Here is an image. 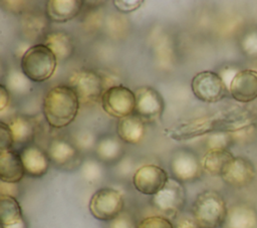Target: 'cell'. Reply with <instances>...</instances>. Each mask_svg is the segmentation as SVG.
Here are the masks:
<instances>
[{
	"instance_id": "6da1fadb",
	"label": "cell",
	"mask_w": 257,
	"mask_h": 228,
	"mask_svg": "<svg viewBox=\"0 0 257 228\" xmlns=\"http://www.w3.org/2000/svg\"><path fill=\"white\" fill-rule=\"evenodd\" d=\"M79 106L80 101L74 90L68 84H57L46 92L42 111L50 127L62 129L75 120Z\"/></svg>"
},
{
	"instance_id": "7a4b0ae2",
	"label": "cell",
	"mask_w": 257,
	"mask_h": 228,
	"mask_svg": "<svg viewBox=\"0 0 257 228\" xmlns=\"http://www.w3.org/2000/svg\"><path fill=\"white\" fill-rule=\"evenodd\" d=\"M228 207L224 197L215 190H205L198 194L192 214L201 228H221Z\"/></svg>"
},
{
	"instance_id": "3957f363",
	"label": "cell",
	"mask_w": 257,
	"mask_h": 228,
	"mask_svg": "<svg viewBox=\"0 0 257 228\" xmlns=\"http://www.w3.org/2000/svg\"><path fill=\"white\" fill-rule=\"evenodd\" d=\"M57 58L43 43L31 45L20 59V68L33 82L48 80L55 72Z\"/></svg>"
},
{
	"instance_id": "277c9868",
	"label": "cell",
	"mask_w": 257,
	"mask_h": 228,
	"mask_svg": "<svg viewBox=\"0 0 257 228\" xmlns=\"http://www.w3.org/2000/svg\"><path fill=\"white\" fill-rule=\"evenodd\" d=\"M219 131L229 132L226 113L194 118L167 129L165 134L172 140L186 141Z\"/></svg>"
},
{
	"instance_id": "5b68a950",
	"label": "cell",
	"mask_w": 257,
	"mask_h": 228,
	"mask_svg": "<svg viewBox=\"0 0 257 228\" xmlns=\"http://www.w3.org/2000/svg\"><path fill=\"white\" fill-rule=\"evenodd\" d=\"M68 85L76 93L80 104H93L100 101L106 89L101 73L90 68L75 70L69 76Z\"/></svg>"
},
{
	"instance_id": "8992f818",
	"label": "cell",
	"mask_w": 257,
	"mask_h": 228,
	"mask_svg": "<svg viewBox=\"0 0 257 228\" xmlns=\"http://www.w3.org/2000/svg\"><path fill=\"white\" fill-rule=\"evenodd\" d=\"M186 199V189L183 183L170 177L165 187L152 196L151 204L162 216L175 220L183 212Z\"/></svg>"
},
{
	"instance_id": "52a82bcc",
	"label": "cell",
	"mask_w": 257,
	"mask_h": 228,
	"mask_svg": "<svg viewBox=\"0 0 257 228\" xmlns=\"http://www.w3.org/2000/svg\"><path fill=\"white\" fill-rule=\"evenodd\" d=\"M124 200L121 193L110 187L96 190L88 203L90 214L97 220L108 222L123 211Z\"/></svg>"
},
{
	"instance_id": "ba28073f",
	"label": "cell",
	"mask_w": 257,
	"mask_h": 228,
	"mask_svg": "<svg viewBox=\"0 0 257 228\" xmlns=\"http://www.w3.org/2000/svg\"><path fill=\"white\" fill-rule=\"evenodd\" d=\"M100 103L102 109L108 116L118 120L125 118L135 112V91L120 83L113 85L104 90Z\"/></svg>"
},
{
	"instance_id": "9c48e42d",
	"label": "cell",
	"mask_w": 257,
	"mask_h": 228,
	"mask_svg": "<svg viewBox=\"0 0 257 228\" xmlns=\"http://www.w3.org/2000/svg\"><path fill=\"white\" fill-rule=\"evenodd\" d=\"M170 170L173 178L181 183L197 181L203 174L201 159L192 150L181 148L173 152L170 160Z\"/></svg>"
},
{
	"instance_id": "30bf717a",
	"label": "cell",
	"mask_w": 257,
	"mask_h": 228,
	"mask_svg": "<svg viewBox=\"0 0 257 228\" xmlns=\"http://www.w3.org/2000/svg\"><path fill=\"white\" fill-rule=\"evenodd\" d=\"M191 88L198 99L208 103L220 101L229 91L221 76L211 70L195 74L191 81Z\"/></svg>"
},
{
	"instance_id": "8fae6325",
	"label": "cell",
	"mask_w": 257,
	"mask_h": 228,
	"mask_svg": "<svg viewBox=\"0 0 257 228\" xmlns=\"http://www.w3.org/2000/svg\"><path fill=\"white\" fill-rule=\"evenodd\" d=\"M136 107L135 115L146 124L159 120L165 109V101L162 94L150 85H143L135 90Z\"/></svg>"
},
{
	"instance_id": "7c38bea8",
	"label": "cell",
	"mask_w": 257,
	"mask_h": 228,
	"mask_svg": "<svg viewBox=\"0 0 257 228\" xmlns=\"http://www.w3.org/2000/svg\"><path fill=\"white\" fill-rule=\"evenodd\" d=\"M169 178L168 173L162 167L155 164H147L135 171L133 184L138 192L154 196L165 187Z\"/></svg>"
},
{
	"instance_id": "4fadbf2b",
	"label": "cell",
	"mask_w": 257,
	"mask_h": 228,
	"mask_svg": "<svg viewBox=\"0 0 257 228\" xmlns=\"http://www.w3.org/2000/svg\"><path fill=\"white\" fill-rule=\"evenodd\" d=\"M47 154L50 162L56 167L69 170L81 165L79 160L80 152L76 147L67 140L61 138L52 139L47 147Z\"/></svg>"
},
{
	"instance_id": "5bb4252c",
	"label": "cell",
	"mask_w": 257,
	"mask_h": 228,
	"mask_svg": "<svg viewBox=\"0 0 257 228\" xmlns=\"http://www.w3.org/2000/svg\"><path fill=\"white\" fill-rule=\"evenodd\" d=\"M255 177V166L245 157H234L221 176L227 185L234 188L247 187L254 181Z\"/></svg>"
},
{
	"instance_id": "9a60e30c",
	"label": "cell",
	"mask_w": 257,
	"mask_h": 228,
	"mask_svg": "<svg viewBox=\"0 0 257 228\" xmlns=\"http://www.w3.org/2000/svg\"><path fill=\"white\" fill-rule=\"evenodd\" d=\"M229 92L240 102H250L257 98V70L242 69L233 78Z\"/></svg>"
},
{
	"instance_id": "2e32d148",
	"label": "cell",
	"mask_w": 257,
	"mask_h": 228,
	"mask_svg": "<svg viewBox=\"0 0 257 228\" xmlns=\"http://www.w3.org/2000/svg\"><path fill=\"white\" fill-rule=\"evenodd\" d=\"M20 157L25 175L33 178L44 176L51 163L47 152L36 145L25 146L20 152Z\"/></svg>"
},
{
	"instance_id": "e0dca14e",
	"label": "cell",
	"mask_w": 257,
	"mask_h": 228,
	"mask_svg": "<svg viewBox=\"0 0 257 228\" xmlns=\"http://www.w3.org/2000/svg\"><path fill=\"white\" fill-rule=\"evenodd\" d=\"M257 212L249 204L237 203L227 210L221 228H256Z\"/></svg>"
},
{
	"instance_id": "ac0fdd59",
	"label": "cell",
	"mask_w": 257,
	"mask_h": 228,
	"mask_svg": "<svg viewBox=\"0 0 257 228\" xmlns=\"http://www.w3.org/2000/svg\"><path fill=\"white\" fill-rule=\"evenodd\" d=\"M83 3L81 0H49L45 5V14L49 21L67 22L80 13Z\"/></svg>"
},
{
	"instance_id": "d6986e66",
	"label": "cell",
	"mask_w": 257,
	"mask_h": 228,
	"mask_svg": "<svg viewBox=\"0 0 257 228\" xmlns=\"http://www.w3.org/2000/svg\"><path fill=\"white\" fill-rule=\"evenodd\" d=\"M95 157L102 164H113L119 162L124 155L123 142L117 137L106 134L98 138L95 149Z\"/></svg>"
},
{
	"instance_id": "ffe728a7",
	"label": "cell",
	"mask_w": 257,
	"mask_h": 228,
	"mask_svg": "<svg viewBox=\"0 0 257 228\" xmlns=\"http://www.w3.org/2000/svg\"><path fill=\"white\" fill-rule=\"evenodd\" d=\"M25 171L20 153L13 149L0 151V179L6 183L18 184L24 177Z\"/></svg>"
},
{
	"instance_id": "44dd1931",
	"label": "cell",
	"mask_w": 257,
	"mask_h": 228,
	"mask_svg": "<svg viewBox=\"0 0 257 228\" xmlns=\"http://www.w3.org/2000/svg\"><path fill=\"white\" fill-rule=\"evenodd\" d=\"M48 22L45 12L29 9L21 15V30L23 35L32 41L44 38L48 33Z\"/></svg>"
},
{
	"instance_id": "7402d4cb",
	"label": "cell",
	"mask_w": 257,
	"mask_h": 228,
	"mask_svg": "<svg viewBox=\"0 0 257 228\" xmlns=\"http://www.w3.org/2000/svg\"><path fill=\"white\" fill-rule=\"evenodd\" d=\"M117 137L126 144H140L146 135V123L137 115L119 119L116 125Z\"/></svg>"
},
{
	"instance_id": "603a6c76",
	"label": "cell",
	"mask_w": 257,
	"mask_h": 228,
	"mask_svg": "<svg viewBox=\"0 0 257 228\" xmlns=\"http://www.w3.org/2000/svg\"><path fill=\"white\" fill-rule=\"evenodd\" d=\"M42 43L52 51L58 61L68 59L74 51L73 38L64 31H49Z\"/></svg>"
},
{
	"instance_id": "cb8c5ba5",
	"label": "cell",
	"mask_w": 257,
	"mask_h": 228,
	"mask_svg": "<svg viewBox=\"0 0 257 228\" xmlns=\"http://www.w3.org/2000/svg\"><path fill=\"white\" fill-rule=\"evenodd\" d=\"M7 124L13 134L15 144H28L34 139L37 132L35 120L28 116L15 115Z\"/></svg>"
},
{
	"instance_id": "d4e9b609",
	"label": "cell",
	"mask_w": 257,
	"mask_h": 228,
	"mask_svg": "<svg viewBox=\"0 0 257 228\" xmlns=\"http://www.w3.org/2000/svg\"><path fill=\"white\" fill-rule=\"evenodd\" d=\"M233 158L229 150H208L201 158L203 171L211 176L221 177Z\"/></svg>"
},
{
	"instance_id": "484cf974",
	"label": "cell",
	"mask_w": 257,
	"mask_h": 228,
	"mask_svg": "<svg viewBox=\"0 0 257 228\" xmlns=\"http://www.w3.org/2000/svg\"><path fill=\"white\" fill-rule=\"evenodd\" d=\"M25 220L21 206L12 196L0 195V221L1 226H11Z\"/></svg>"
},
{
	"instance_id": "4316f807",
	"label": "cell",
	"mask_w": 257,
	"mask_h": 228,
	"mask_svg": "<svg viewBox=\"0 0 257 228\" xmlns=\"http://www.w3.org/2000/svg\"><path fill=\"white\" fill-rule=\"evenodd\" d=\"M32 80H30L23 71L16 67H12L7 71L5 78V86L11 94L26 95L33 90Z\"/></svg>"
},
{
	"instance_id": "83f0119b",
	"label": "cell",
	"mask_w": 257,
	"mask_h": 228,
	"mask_svg": "<svg viewBox=\"0 0 257 228\" xmlns=\"http://www.w3.org/2000/svg\"><path fill=\"white\" fill-rule=\"evenodd\" d=\"M80 173L84 181L88 184H96L104 176L102 163L97 159L84 160L80 165Z\"/></svg>"
},
{
	"instance_id": "f1b7e54d",
	"label": "cell",
	"mask_w": 257,
	"mask_h": 228,
	"mask_svg": "<svg viewBox=\"0 0 257 228\" xmlns=\"http://www.w3.org/2000/svg\"><path fill=\"white\" fill-rule=\"evenodd\" d=\"M97 140L98 138L95 136V134L88 129L78 130L72 136V144L80 153L94 151Z\"/></svg>"
},
{
	"instance_id": "f546056e",
	"label": "cell",
	"mask_w": 257,
	"mask_h": 228,
	"mask_svg": "<svg viewBox=\"0 0 257 228\" xmlns=\"http://www.w3.org/2000/svg\"><path fill=\"white\" fill-rule=\"evenodd\" d=\"M105 26L110 36L117 38L125 36L130 28L128 20L122 15V13L110 14L105 20Z\"/></svg>"
},
{
	"instance_id": "4dcf8cb0",
	"label": "cell",
	"mask_w": 257,
	"mask_h": 228,
	"mask_svg": "<svg viewBox=\"0 0 257 228\" xmlns=\"http://www.w3.org/2000/svg\"><path fill=\"white\" fill-rule=\"evenodd\" d=\"M234 143V138L230 132H214L210 134L206 141V147L208 150H228V148Z\"/></svg>"
},
{
	"instance_id": "1f68e13d",
	"label": "cell",
	"mask_w": 257,
	"mask_h": 228,
	"mask_svg": "<svg viewBox=\"0 0 257 228\" xmlns=\"http://www.w3.org/2000/svg\"><path fill=\"white\" fill-rule=\"evenodd\" d=\"M137 228H174V225L170 219L162 215H153L141 219Z\"/></svg>"
},
{
	"instance_id": "d6a6232c",
	"label": "cell",
	"mask_w": 257,
	"mask_h": 228,
	"mask_svg": "<svg viewBox=\"0 0 257 228\" xmlns=\"http://www.w3.org/2000/svg\"><path fill=\"white\" fill-rule=\"evenodd\" d=\"M135 217L127 211H122L112 220L106 222L105 228H137Z\"/></svg>"
},
{
	"instance_id": "836d02e7",
	"label": "cell",
	"mask_w": 257,
	"mask_h": 228,
	"mask_svg": "<svg viewBox=\"0 0 257 228\" xmlns=\"http://www.w3.org/2000/svg\"><path fill=\"white\" fill-rule=\"evenodd\" d=\"M243 52L250 57H257V31H251L241 40Z\"/></svg>"
},
{
	"instance_id": "e575fe53",
	"label": "cell",
	"mask_w": 257,
	"mask_h": 228,
	"mask_svg": "<svg viewBox=\"0 0 257 228\" xmlns=\"http://www.w3.org/2000/svg\"><path fill=\"white\" fill-rule=\"evenodd\" d=\"M82 24H83L84 29L89 32L98 30L102 24L101 12L98 10H95V9L86 12V14L82 20Z\"/></svg>"
},
{
	"instance_id": "d590c367",
	"label": "cell",
	"mask_w": 257,
	"mask_h": 228,
	"mask_svg": "<svg viewBox=\"0 0 257 228\" xmlns=\"http://www.w3.org/2000/svg\"><path fill=\"white\" fill-rule=\"evenodd\" d=\"M14 144L13 134L8 124L0 122V151L10 150Z\"/></svg>"
},
{
	"instance_id": "8d00e7d4",
	"label": "cell",
	"mask_w": 257,
	"mask_h": 228,
	"mask_svg": "<svg viewBox=\"0 0 257 228\" xmlns=\"http://www.w3.org/2000/svg\"><path fill=\"white\" fill-rule=\"evenodd\" d=\"M174 228H201L194 218L192 212H182L174 220Z\"/></svg>"
},
{
	"instance_id": "74e56055",
	"label": "cell",
	"mask_w": 257,
	"mask_h": 228,
	"mask_svg": "<svg viewBox=\"0 0 257 228\" xmlns=\"http://www.w3.org/2000/svg\"><path fill=\"white\" fill-rule=\"evenodd\" d=\"M144 1L142 0H114L113 5L115 9L122 14L131 13L139 9Z\"/></svg>"
},
{
	"instance_id": "f35d334b",
	"label": "cell",
	"mask_w": 257,
	"mask_h": 228,
	"mask_svg": "<svg viewBox=\"0 0 257 228\" xmlns=\"http://www.w3.org/2000/svg\"><path fill=\"white\" fill-rule=\"evenodd\" d=\"M2 4H6L4 5V7L12 12L13 14H24L26 11L29 10L27 2L24 1H3Z\"/></svg>"
},
{
	"instance_id": "ab89813d",
	"label": "cell",
	"mask_w": 257,
	"mask_h": 228,
	"mask_svg": "<svg viewBox=\"0 0 257 228\" xmlns=\"http://www.w3.org/2000/svg\"><path fill=\"white\" fill-rule=\"evenodd\" d=\"M239 72V69L234 67V66H225L223 68H221V70L219 71V75L221 76V78L223 79L224 83L226 84L228 90L230 87V84L233 80V78L235 77V75Z\"/></svg>"
},
{
	"instance_id": "60d3db41",
	"label": "cell",
	"mask_w": 257,
	"mask_h": 228,
	"mask_svg": "<svg viewBox=\"0 0 257 228\" xmlns=\"http://www.w3.org/2000/svg\"><path fill=\"white\" fill-rule=\"evenodd\" d=\"M10 91L2 83L0 84V112L3 113L10 106Z\"/></svg>"
},
{
	"instance_id": "b9f144b4",
	"label": "cell",
	"mask_w": 257,
	"mask_h": 228,
	"mask_svg": "<svg viewBox=\"0 0 257 228\" xmlns=\"http://www.w3.org/2000/svg\"><path fill=\"white\" fill-rule=\"evenodd\" d=\"M0 195H7L16 198L19 195V188L16 183H6L1 181Z\"/></svg>"
},
{
	"instance_id": "7bdbcfd3",
	"label": "cell",
	"mask_w": 257,
	"mask_h": 228,
	"mask_svg": "<svg viewBox=\"0 0 257 228\" xmlns=\"http://www.w3.org/2000/svg\"><path fill=\"white\" fill-rule=\"evenodd\" d=\"M118 166V172L121 176H128L134 168V163L131 161V159H121Z\"/></svg>"
},
{
	"instance_id": "ee69618b",
	"label": "cell",
	"mask_w": 257,
	"mask_h": 228,
	"mask_svg": "<svg viewBox=\"0 0 257 228\" xmlns=\"http://www.w3.org/2000/svg\"><path fill=\"white\" fill-rule=\"evenodd\" d=\"M1 228H28L27 226V222L26 220H23L17 224H14V225H11V226H6V227H3L1 226Z\"/></svg>"
}]
</instances>
